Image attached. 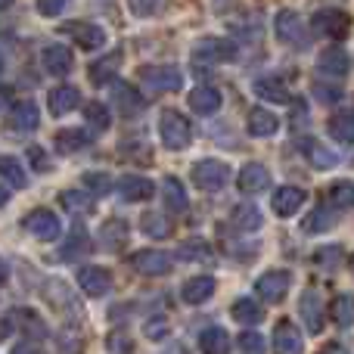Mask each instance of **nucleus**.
<instances>
[{
    "label": "nucleus",
    "instance_id": "obj_1",
    "mask_svg": "<svg viewBox=\"0 0 354 354\" xmlns=\"http://www.w3.org/2000/svg\"><path fill=\"white\" fill-rule=\"evenodd\" d=\"M236 59V47L230 41H221V37H202L193 47V68L196 72H208L218 62H230Z\"/></svg>",
    "mask_w": 354,
    "mask_h": 354
},
{
    "label": "nucleus",
    "instance_id": "obj_2",
    "mask_svg": "<svg viewBox=\"0 0 354 354\" xmlns=\"http://www.w3.org/2000/svg\"><path fill=\"white\" fill-rule=\"evenodd\" d=\"M159 134H162V143H165L168 149H174V153L187 149L189 140H193V128H189V122L180 115V112H174V109L162 112V118H159Z\"/></svg>",
    "mask_w": 354,
    "mask_h": 354
},
{
    "label": "nucleus",
    "instance_id": "obj_3",
    "mask_svg": "<svg viewBox=\"0 0 354 354\" xmlns=\"http://www.w3.org/2000/svg\"><path fill=\"white\" fill-rule=\"evenodd\" d=\"M140 81L149 93H168V91H180L183 75L177 66H147L140 68Z\"/></svg>",
    "mask_w": 354,
    "mask_h": 354
},
{
    "label": "nucleus",
    "instance_id": "obj_4",
    "mask_svg": "<svg viewBox=\"0 0 354 354\" xmlns=\"http://www.w3.org/2000/svg\"><path fill=\"white\" fill-rule=\"evenodd\" d=\"M230 180V165L221 159H202L193 165V183L199 189H205V193H214V189H221L224 183Z\"/></svg>",
    "mask_w": 354,
    "mask_h": 354
},
{
    "label": "nucleus",
    "instance_id": "obj_5",
    "mask_svg": "<svg viewBox=\"0 0 354 354\" xmlns=\"http://www.w3.org/2000/svg\"><path fill=\"white\" fill-rule=\"evenodd\" d=\"M351 28V16L345 10H339V6H324V10L314 12V31L324 37H333V41H339V37H345Z\"/></svg>",
    "mask_w": 354,
    "mask_h": 354
},
{
    "label": "nucleus",
    "instance_id": "obj_6",
    "mask_svg": "<svg viewBox=\"0 0 354 354\" xmlns=\"http://www.w3.org/2000/svg\"><path fill=\"white\" fill-rule=\"evenodd\" d=\"M22 230H25V233H31L35 239H44V243H53V239H59L62 224H59V218H56L53 212H47V208H35L31 214H25Z\"/></svg>",
    "mask_w": 354,
    "mask_h": 354
},
{
    "label": "nucleus",
    "instance_id": "obj_7",
    "mask_svg": "<svg viewBox=\"0 0 354 354\" xmlns=\"http://www.w3.org/2000/svg\"><path fill=\"white\" fill-rule=\"evenodd\" d=\"M274 31L283 44H289V47H308V31H305V22H301L299 12L280 10L274 19Z\"/></svg>",
    "mask_w": 354,
    "mask_h": 354
},
{
    "label": "nucleus",
    "instance_id": "obj_8",
    "mask_svg": "<svg viewBox=\"0 0 354 354\" xmlns=\"http://www.w3.org/2000/svg\"><path fill=\"white\" fill-rule=\"evenodd\" d=\"M289 286H292L289 270H268V274H261V277H258V283H255L258 295H261L264 301H270V305H277V301L286 299Z\"/></svg>",
    "mask_w": 354,
    "mask_h": 354
},
{
    "label": "nucleus",
    "instance_id": "obj_9",
    "mask_svg": "<svg viewBox=\"0 0 354 354\" xmlns=\"http://www.w3.org/2000/svg\"><path fill=\"white\" fill-rule=\"evenodd\" d=\"M62 35H68L78 47H84V50H100L106 44V31L93 22H66L62 25Z\"/></svg>",
    "mask_w": 354,
    "mask_h": 354
},
{
    "label": "nucleus",
    "instance_id": "obj_10",
    "mask_svg": "<svg viewBox=\"0 0 354 354\" xmlns=\"http://www.w3.org/2000/svg\"><path fill=\"white\" fill-rule=\"evenodd\" d=\"M131 264H134L137 274H147V277H162L171 270V255L159 249H143L137 255H131Z\"/></svg>",
    "mask_w": 354,
    "mask_h": 354
},
{
    "label": "nucleus",
    "instance_id": "obj_11",
    "mask_svg": "<svg viewBox=\"0 0 354 354\" xmlns=\"http://www.w3.org/2000/svg\"><path fill=\"white\" fill-rule=\"evenodd\" d=\"M41 62H44V72L53 75V78H66V75L72 72V66H75L72 50L62 47V44H50V47H44Z\"/></svg>",
    "mask_w": 354,
    "mask_h": 354
},
{
    "label": "nucleus",
    "instance_id": "obj_12",
    "mask_svg": "<svg viewBox=\"0 0 354 354\" xmlns=\"http://www.w3.org/2000/svg\"><path fill=\"white\" fill-rule=\"evenodd\" d=\"M112 100H115L118 112H122L124 118H134L143 112V106H147V100H143V93L137 91L134 84H128V81H122V84L112 87Z\"/></svg>",
    "mask_w": 354,
    "mask_h": 354
},
{
    "label": "nucleus",
    "instance_id": "obj_13",
    "mask_svg": "<svg viewBox=\"0 0 354 354\" xmlns=\"http://www.w3.org/2000/svg\"><path fill=\"white\" fill-rule=\"evenodd\" d=\"M78 286L84 289V295H91V299H103L112 289V274L106 268H84L78 274Z\"/></svg>",
    "mask_w": 354,
    "mask_h": 354
},
{
    "label": "nucleus",
    "instance_id": "obj_14",
    "mask_svg": "<svg viewBox=\"0 0 354 354\" xmlns=\"http://www.w3.org/2000/svg\"><path fill=\"white\" fill-rule=\"evenodd\" d=\"M317 72L320 75H330V78H345L351 72V56L345 53L342 47H330L320 53L317 59Z\"/></svg>",
    "mask_w": 354,
    "mask_h": 354
},
{
    "label": "nucleus",
    "instance_id": "obj_15",
    "mask_svg": "<svg viewBox=\"0 0 354 354\" xmlns=\"http://www.w3.org/2000/svg\"><path fill=\"white\" fill-rule=\"evenodd\" d=\"M47 106H50V112H53V115H68L72 109H78V106H81V91H78V87H72V84L53 87V91H50V97H47Z\"/></svg>",
    "mask_w": 354,
    "mask_h": 354
},
{
    "label": "nucleus",
    "instance_id": "obj_16",
    "mask_svg": "<svg viewBox=\"0 0 354 354\" xmlns=\"http://www.w3.org/2000/svg\"><path fill=\"white\" fill-rule=\"evenodd\" d=\"M270 205H274V212L280 214V218H292V214L305 205V189L301 187H280L274 193V199H270Z\"/></svg>",
    "mask_w": 354,
    "mask_h": 354
},
{
    "label": "nucleus",
    "instance_id": "obj_17",
    "mask_svg": "<svg viewBox=\"0 0 354 354\" xmlns=\"http://www.w3.org/2000/svg\"><path fill=\"white\" fill-rule=\"evenodd\" d=\"M100 239V249L103 252H118L124 243H128V224L122 218H109L97 233Z\"/></svg>",
    "mask_w": 354,
    "mask_h": 354
},
{
    "label": "nucleus",
    "instance_id": "obj_18",
    "mask_svg": "<svg viewBox=\"0 0 354 354\" xmlns=\"http://www.w3.org/2000/svg\"><path fill=\"white\" fill-rule=\"evenodd\" d=\"M10 124L16 131H22V134H28V131H35L41 124V112H37V106L31 100H19V103L10 106Z\"/></svg>",
    "mask_w": 354,
    "mask_h": 354
},
{
    "label": "nucleus",
    "instance_id": "obj_19",
    "mask_svg": "<svg viewBox=\"0 0 354 354\" xmlns=\"http://www.w3.org/2000/svg\"><path fill=\"white\" fill-rule=\"evenodd\" d=\"M274 351L277 354H301V351H305L295 324H289V320H280V324H277V330H274Z\"/></svg>",
    "mask_w": 354,
    "mask_h": 354
},
{
    "label": "nucleus",
    "instance_id": "obj_20",
    "mask_svg": "<svg viewBox=\"0 0 354 354\" xmlns=\"http://www.w3.org/2000/svg\"><path fill=\"white\" fill-rule=\"evenodd\" d=\"M270 187V171L264 165H258V162H249V165L239 171V189L249 196L255 193H264V189Z\"/></svg>",
    "mask_w": 354,
    "mask_h": 354
},
{
    "label": "nucleus",
    "instance_id": "obj_21",
    "mask_svg": "<svg viewBox=\"0 0 354 354\" xmlns=\"http://www.w3.org/2000/svg\"><path fill=\"white\" fill-rule=\"evenodd\" d=\"M214 277H193V280L183 283L180 289V299L187 301V305H202V301H208L214 295Z\"/></svg>",
    "mask_w": 354,
    "mask_h": 354
},
{
    "label": "nucleus",
    "instance_id": "obj_22",
    "mask_svg": "<svg viewBox=\"0 0 354 354\" xmlns=\"http://www.w3.org/2000/svg\"><path fill=\"white\" fill-rule=\"evenodd\" d=\"M118 193H122L124 202H143L149 199V196L156 193L153 180H147V177H137V174H128L118 180Z\"/></svg>",
    "mask_w": 354,
    "mask_h": 354
},
{
    "label": "nucleus",
    "instance_id": "obj_23",
    "mask_svg": "<svg viewBox=\"0 0 354 354\" xmlns=\"http://www.w3.org/2000/svg\"><path fill=\"white\" fill-rule=\"evenodd\" d=\"M301 317H305L308 333H320L324 330V305H320V292L317 289H308L301 295Z\"/></svg>",
    "mask_w": 354,
    "mask_h": 354
},
{
    "label": "nucleus",
    "instance_id": "obj_24",
    "mask_svg": "<svg viewBox=\"0 0 354 354\" xmlns=\"http://www.w3.org/2000/svg\"><path fill=\"white\" fill-rule=\"evenodd\" d=\"M44 299H47L50 305L68 311V314H81L78 301L72 299V289H66V283L62 280H47V286H44Z\"/></svg>",
    "mask_w": 354,
    "mask_h": 354
},
{
    "label": "nucleus",
    "instance_id": "obj_25",
    "mask_svg": "<svg viewBox=\"0 0 354 354\" xmlns=\"http://www.w3.org/2000/svg\"><path fill=\"white\" fill-rule=\"evenodd\" d=\"M118 68H122V50H112V53L100 56V59L91 66V81L93 84H109V81L115 78Z\"/></svg>",
    "mask_w": 354,
    "mask_h": 354
},
{
    "label": "nucleus",
    "instance_id": "obj_26",
    "mask_svg": "<svg viewBox=\"0 0 354 354\" xmlns=\"http://www.w3.org/2000/svg\"><path fill=\"white\" fill-rule=\"evenodd\" d=\"M189 109L196 115H214L221 109V91H214V87H196L189 93Z\"/></svg>",
    "mask_w": 354,
    "mask_h": 354
},
{
    "label": "nucleus",
    "instance_id": "obj_27",
    "mask_svg": "<svg viewBox=\"0 0 354 354\" xmlns=\"http://www.w3.org/2000/svg\"><path fill=\"white\" fill-rule=\"evenodd\" d=\"M0 171H3V202H10L12 189H22L25 183H28V177H25L22 165H19L12 156H3V165H0Z\"/></svg>",
    "mask_w": 354,
    "mask_h": 354
},
{
    "label": "nucleus",
    "instance_id": "obj_28",
    "mask_svg": "<svg viewBox=\"0 0 354 354\" xmlns=\"http://www.w3.org/2000/svg\"><path fill=\"white\" fill-rule=\"evenodd\" d=\"M199 348L202 354H230V336L221 326H208L199 336Z\"/></svg>",
    "mask_w": 354,
    "mask_h": 354
},
{
    "label": "nucleus",
    "instance_id": "obj_29",
    "mask_svg": "<svg viewBox=\"0 0 354 354\" xmlns=\"http://www.w3.org/2000/svg\"><path fill=\"white\" fill-rule=\"evenodd\" d=\"M280 128V118L268 109H252L249 112V134L252 137H270Z\"/></svg>",
    "mask_w": 354,
    "mask_h": 354
},
{
    "label": "nucleus",
    "instance_id": "obj_30",
    "mask_svg": "<svg viewBox=\"0 0 354 354\" xmlns=\"http://www.w3.org/2000/svg\"><path fill=\"white\" fill-rule=\"evenodd\" d=\"M252 91L261 100H268V103H289V91L280 78H258Z\"/></svg>",
    "mask_w": 354,
    "mask_h": 354
},
{
    "label": "nucleus",
    "instance_id": "obj_31",
    "mask_svg": "<svg viewBox=\"0 0 354 354\" xmlns=\"http://www.w3.org/2000/svg\"><path fill=\"white\" fill-rule=\"evenodd\" d=\"M301 147H305V156L311 159V165H314V168H320V171H326V168H336V165H339L336 153H330V149H326L324 143H317V140H305Z\"/></svg>",
    "mask_w": 354,
    "mask_h": 354
},
{
    "label": "nucleus",
    "instance_id": "obj_32",
    "mask_svg": "<svg viewBox=\"0 0 354 354\" xmlns=\"http://www.w3.org/2000/svg\"><path fill=\"white\" fill-rule=\"evenodd\" d=\"M84 147H87V131H81V128H66L56 134V149H59L62 156H72Z\"/></svg>",
    "mask_w": 354,
    "mask_h": 354
},
{
    "label": "nucleus",
    "instance_id": "obj_33",
    "mask_svg": "<svg viewBox=\"0 0 354 354\" xmlns=\"http://www.w3.org/2000/svg\"><path fill=\"white\" fill-rule=\"evenodd\" d=\"M330 137L339 143H354V112H336L330 118Z\"/></svg>",
    "mask_w": 354,
    "mask_h": 354
},
{
    "label": "nucleus",
    "instance_id": "obj_34",
    "mask_svg": "<svg viewBox=\"0 0 354 354\" xmlns=\"http://www.w3.org/2000/svg\"><path fill=\"white\" fill-rule=\"evenodd\" d=\"M230 314H233V320H239V324H245V326L261 324V317H264L258 301H252V299H236L230 308Z\"/></svg>",
    "mask_w": 354,
    "mask_h": 354
},
{
    "label": "nucleus",
    "instance_id": "obj_35",
    "mask_svg": "<svg viewBox=\"0 0 354 354\" xmlns=\"http://www.w3.org/2000/svg\"><path fill=\"white\" fill-rule=\"evenodd\" d=\"M326 199L336 208H354V180H336L326 187Z\"/></svg>",
    "mask_w": 354,
    "mask_h": 354
},
{
    "label": "nucleus",
    "instance_id": "obj_36",
    "mask_svg": "<svg viewBox=\"0 0 354 354\" xmlns=\"http://www.w3.org/2000/svg\"><path fill=\"white\" fill-rule=\"evenodd\" d=\"M162 189H165V202H168V208H171V212H187L189 199H187V189L180 187V180H177V177H165Z\"/></svg>",
    "mask_w": 354,
    "mask_h": 354
},
{
    "label": "nucleus",
    "instance_id": "obj_37",
    "mask_svg": "<svg viewBox=\"0 0 354 354\" xmlns=\"http://www.w3.org/2000/svg\"><path fill=\"white\" fill-rule=\"evenodd\" d=\"M140 227H143V233H147V236H153V239H165L168 233H171L168 218H165V214H159V212H147V214H143Z\"/></svg>",
    "mask_w": 354,
    "mask_h": 354
},
{
    "label": "nucleus",
    "instance_id": "obj_38",
    "mask_svg": "<svg viewBox=\"0 0 354 354\" xmlns=\"http://www.w3.org/2000/svg\"><path fill=\"white\" fill-rule=\"evenodd\" d=\"M330 314L339 326H351L354 324V295H336L330 305Z\"/></svg>",
    "mask_w": 354,
    "mask_h": 354
},
{
    "label": "nucleus",
    "instance_id": "obj_39",
    "mask_svg": "<svg viewBox=\"0 0 354 354\" xmlns=\"http://www.w3.org/2000/svg\"><path fill=\"white\" fill-rule=\"evenodd\" d=\"M233 224H236L239 230H258V227L264 224V218L255 205H236L233 208Z\"/></svg>",
    "mask_w": 354,
    "mask_h": 354
},
{
    "label": "nucleus",
    "instance_id": "obj_40",
    "mask_svg": "<svg viewBox=\"0 0 354 354\" xmlns=\"http://www.w3.org/2000/svg\"><path fill=\"white\" fill-rule=\"evenodd\" d=\"M59 202L68 208V212H78V214H87L91 212V205H93V199H91V189H66V193L59 196Z\"/></svg>",
    "mask_w": 354,
    "mask_h": 354
},
{
    "label": "nucleus",
    "instance_id": "obj_41",
    "mask_svg": "<svg viewBox=\"0 0 354 354\" xmlns=\"http://www.w3.org/2000/svg\"><path fill=\"white\" fill-rule=\"evenodd\" d=\"M342 258H345L342 245H324V249L314 252V261H317L320 268H326V270L339 268V264H342Z\"/></svg>",
    "mask_w": 354,
    "mask_h": 354
},
{
    "label": "nucleus",
    "instance_id": "obj_42",
    "mask_svg": "<svg viewBox=\"0 0 354 354\" xmlns=\"http://www.w3.org/2000/svg\"><path fill=\"white\" fill-rule=\"evenodd\" d=\"M87 249H91V239H87L84 227H75L72 236H68V243H66V249H62V258H75V255H81V252H87Z\"/></svg>",
    "mask_w": 354,
    "mask_h": 354
},
{
    "label": "nucleus",
    "instance_id": "obj_43",
    "mask_svg": "<svg viewBox=\"0 0 354 354\" xmlns=\"http://www.w3.org/2000/svg\"><path fill=\"white\" fill-rule=\"evenodd\" d=\"M180 258H199V261H205V264H212V249H208V243L205 239H193V243H187V245H180V252H177Z\"/></svg>",
    "mask_w": 354,
    "mask_h": 354
},
{
    "label": "nucleus",
    "instance_id": "obj_44",
    "mask_svg": "<svg viewBox=\"0 0 354 354\" xmlns=\"http://www.w3.org/2000/svg\"><path fill=\"white\" fill-rule=\"evenodd\" d=\"M131 12H134L137 19H153L162 12V6H165V0H128Z\"/></svg>",
    "mask_w": 354,
    "mask_h": 354
},
{
    "label": "nucleus",
    "instance_id": "obj_45",
    "mask_svg": "<svg viewBox=\"0 0 354 354\" xmlns=\"http://www.w3.org/2000/svg\"><path fill=\"white\" fill-rule=\"evenodd\" d=\"M84 115H87V122H91L97 131H106V128H109V122H112L109 109H106L103 103H87L84 106Z\"/></svg>",
    "mask_w": 354,
    "mask_h": 354
},
{
    "label": "nucleus",
    "instance_id": "obj_46",
    "mask_svg": "<svg viewBox=\"0 0 354 354\" xmlns=\"http://www.w3.org/2000/svg\"><path fill=\"white\" fill-rule=\"evenodd\" d=\"M12 317H16L19 326L28 330L31 336H44V324H41V317H37L35 311H28V308H25V311H12Z\"/></svg>",
    "mask_w": 354,
    "mask_h": 354
},
{
    "label": "nucleus",
    "instance_id": "obj_47",
    "mask_svg": "<svg viewBox=\"0 0 354 354\" xmlns=\"http://www.w3.org/2000/svg\"><path fill=\"white\" fill-rule=\"evenodd\" d=\"M239 351L243 354H264L268 351V342H264V336H258V333H243V336H239Z\"/></svg>",
    "mask_w": 354,
    "mask_h": 354
},
{
    "label": "nucleus",
    "instance_id": "obj_48",
    "mask_svg": "<svg viewBox=\"0 0 354 354\" xmlns=\"http://www.w3.org/2000/svg\"><path fill=\"white\" fill-rule=\"evenodd\" d=\"M326 208H314V214L305 221V230H311V233H317V230H330L333 224H336V218H326Z\"/></svg>",
    "mask_w": 354,
    "mask_h": 354
},
{
    "label": "nucleus",
    "instance_id": "obj_49",
    "mask_svg": "<svg viewBox=\"0 0 354 354\" xmlns=\"http://www.w3.org/2000/svg\"><path fill=\"white\" fill-rule=\"evenodd\" d=\"M314 97H317L320 103L333 106V103L342 100V91H339V87H330V84H314Z\"/></svg>",
    "mask_w": 354,
    "mask_h": 354
},
{
    "label": "nucleus",
    "instance_id": "obj_50",
    "mask_svg": "<svg viewBox=\"0 0 354 354\" xmlns=\"http://www.w3.org/2000/svg\"><path fill=\"white\" fill-rule=\"evenodd\" d=\"M168 330H171V326H168V320L165 317H156V320H149V324H147V339H156V342H159V339L168 336Z\"/></svg>",
    "mask_w": 354,
    "mask_h": 354
},
{
    "label": "nucleus",
    "instance_id": "obj_51",
    "mask_svg": "<svg viewBox=\"0 0 354 354\" xmlns=\"http://www.w3.org/2000/svg\"><path fill=\"white\" fill-rule=\"evenodd\" d=\"M84 183L91 187V193H97V196H103V193H109V177L106 174H84Z\"/></svg>",
    "mask_w": 354,
    "mask_h": 354
},
{
    "label": "nucleus",
    "instance_id": "obj_52",
    "mask_svg": "<svg viewBox=\"0 0 354 354\" xmlns=\"http://www.w3.org/2000/svg\"><path fill=\"white\" fill-rule=\"evenodd\" d=\"M37 10H41L44 16H59V12L66 10V0H37Z\"/></svg>",
    "mask_w": 354,
    "mask_h": 354
},
{
    "label": "nucleus",
    "instance_id": "obj_53",
    "mask_svg": "<svg viewBox=\"0 0 354 354\" xmlns=\"http://www.w3.org/2000/svg\"><path fill=\"white\" fill-rule=\"evenodd\" d=\"M28 156H31V162H35V171H47V168H50V162L44 159V153H41L37 147H31V149H28Z\"/></svg>",
    "mask_w": 354,
    "mask_h": 354
},
{
    "label": "nucleus",
    "instance_id": "obj_54",
    "mask_svg": "<svg viewBox=\"0 0 354 354\" xmlns=\"http://www.w3.org/2000/svg\"><path fill=\"white\" fill-rule=\"evenodd\" d=\"M10 354H41V345H37V342H19Z\"/></svg>",
    "mask_w": 354,
    "mask_h": 354
},
{
    "label": "nucleus",
    "instance_id": "obj_55",
    "mask_svg": "<svg viewBox=\"0 0 354 354\" xmlns=\"http://www.w3.org/2000/svg\"><path fill=\"white\" fill-rule=\"evenodd\" d=\"M320 354H351V351H348V348H342V345H326V348L320 351Z\"/></svg>",
    "mask_w": 354,
    "mask_h": 354
},
{
    "label": "nucleus",
    "instance_id": "obj_56",
    "mask_svg": "<svg viewBox=\"0 0 354 354\" xmlns=\"http://www.w3.org/2000/svg\"><path fill=\"white\" fill-rule=\"evenodd\" d=\"M10 3H12V0H3V10H10Z\"/></svg>",
    "mask_w": 354,
    "mask_h": 354
},
{
    "label": "nucleus",
    "instance_id": "obj_57",
    "mask_svg": "<svg viewBox=\"0 0 354 354\" xmlns=\"http://www.w3.org/2000/svg\"><path fill=\"white\" fill-rule=\"evenodd\" d=\"M351 270H354V255H351Z\"/></svg>",
    "mask_w": 354,
    "mask_h": 354
},
{
    "label": "nucleus",
    "instance_id": "obj_58",
    "mask_svg": "<svg viewBox=\"0 0 354 354\" xmlns=\"http://www.w3.org/2000/svg\"><path fill=\"white\" fill-rule=\"evenodd\" d=\"M177 354H183V351H177Z\"/></svg>",
    "mask_w": 354,
    "mask_h": 354
}]
</instances>
